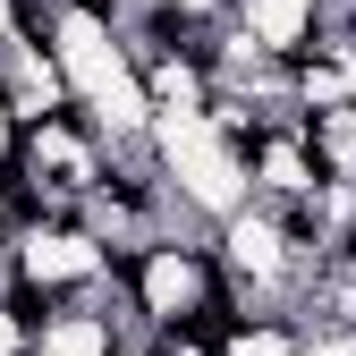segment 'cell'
I'll return each mask as SVG.
<instances>
[{"label": "cell", "instance_id": "obj_1", "mask_svg": "<svg viewBox=\"0 0 356 356\" xmlns=\"http://www.w3.org/2000/svg\"><path fill=\"white\" fill-rule=\"evenodd\" d=\"M212 314L238 323V297H229V280L212 263V238L170 229V238H153L136 254H119V323L178 331V323H212Z\"/></svg>", "mask_w": 356, "mask_h": 356}, {"label": "cell", "instance_id": "obj_2", "mask_svg": "<svg viewBox=\"0 0 356 356\" xmlns=\"http://www.w3.org/2000/svg\"><path fill=\"white\" fill-rule=\"evenodd\" d=\"M153 170L170 204L195 220V229H220L229 212L254 204V178H246V145L220 136L212 111H187V119H153Z\"/></svg>", "mask_w": 356, "mask_h": 356}, {"label": "cell", "instance_id": "obj_3", "mask_svg": "<svg viewBox=\"0 0 356 356\" xmlns=\"http://www.w3.org/2000/svg\"><path fill=\"white\" fill-rule=\"evenodd\" d=\"M42 42H51V60L68 68V85H76V102H94L102 85L119 76V68H136L127 60V42H119V17H102V9H85V0H68V9L42 26Z\"/></svg>", "mask_w": 356, "mask_h": 356}, {"label": "cell", "instance_id": "obj_4", "mask_svg": "<svg viewBox=\"0 0 356 356\" xmlns=\"http://www.w3.org/2000/svg\"><path fill=\"white\" fill-rule=\"evenodd\" d=\"M0 94H9L17 127H42V119H68V111H76V85H68V68L51 60L42 34L9 42V60H0Z\"/></svg>", "mask_w": 356, "mask_h": 356}, {"label": "cell", "instance_id": "obj_5", "mask_svg": "<svg viewBox=\"0 0 356 356\" xmlns=\"http://www.w3.org/2000/svg\"><path fill=\"white\" fill-rule=\"evenodd\" d=\"M136 76H145V94H153V119L212 111V68H204V51H195V42H170V51L136 60Z\"/></svg>", "mask_w": 356, "mask_h": 356}, {"label": "cell", "instance_id": "obj_6", "mask_svg": "<svg viewBox=\"0 0 356 356\" xmlns=\"http://www.w3.org/2000/svg\"><path fill=\"white\" fill-rule=\"evenodd\" d=\"M229 17H238L272 60H305V51L323 42V0H229Z\"/></svg>", "mask_w": 356, "mask_h": 356}, {"label": "cell", "instance_id": "obj_7", "mask_svg": "<svg viewBox=\"0 0 356 356\" xmlns=\"http://www.w3.org/2000/svg\"><path fill=\"white\" fill-rule=\"evenodd\" d=\"M220 356H305V339L280 314H238L229 331H220Z\"/></svg>", "mask_w": 356, "mask_h": 356}, {"label": "cell", "instance_id": "obj_8", "mask_svg": "<svg viewBox=\"0 0 356 356\" xmlns=\"http://www.w3.org/2000/svg\"><path fill=\"white\" fill-rule=\"evenodd\" d=\"M17 145H26V127H17V111H9V94H0V178L17 170Z\"/></svg>", "mask_w": 356, "mask_h": 356}]
</instances>
